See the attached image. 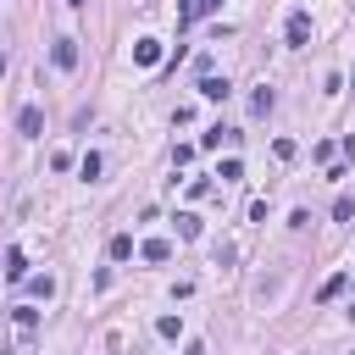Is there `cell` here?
Here are the masks:
<instances>
[{"mask_svg": "<svg viewBox=\"0 0 355 355\" xmlns=\"http://www.w3.org/2000/svg\"><path fill=\"white\" fill-rule=\"evenodd\" d=\"M11 327H17V344H33V333H39V311H33V305H11Z\"/></svg>", "mask_w": 355, "mask_h": 355, "instance_id": "6da1fadb", "label": "cell"}, {"mask_svg": "<svg viewBox=\"0 0 355 355\" xmlns=\"http://www.w3.org/2000/svg\"><path fill=\"white\" fill-rule=\"evenodd\" d=\"M283 39L300 50V44H311V11H288V22H283Z\"/></svg>", "mask_w": 355, "mask_h": 355, "instance_id": "7a4b0ae2", "label": "cell"}, {"mask_svg": "<svg viewBox=\"0 0 355 355\" xmlns=\"http://www.w3.org/2000/svg\"><path fill=\"white\" fill-rule=\"evenodd\" d=\"M50 61H55L61 72H72V67H78V39H55V44H50Z\"/></svg>", "mask_w": 355, "mask_h": 355, "instance_id": "3957f363", "label": "cell"}, {"mask_svg": "<svg viewBox=\"0 0 355 355\" xmlns=\"http://www.w3.org/2000/svg\"><path fill=\"white\" fill-rule=\"evenodd\" d=\"M39 128H44V111H39V105H22V111H17V133L39 139Z\"/></svg>", "mask_w": 355, "mask_h": 355, "instance_id": "277c9868", "label": "cell"}, {"mask_svg": "<svg viewBox=\"0 0 355 355\" xmlns=\"http://www.w3.org/2000/svg\"><path fill=\"white\" fill-rule=\"evenodd\" d=\"M133 61L139 67H161V39H139L133 44Z\"/></svg>", "mask_w": 355, "mask_h": 355, "instance_id": "5b68a950", "label": "cell"}, {"mask_svg": "<svg viewBox=\"0 0 355 355\" xmlns=\"http://www.w3.org/2000/svg\"><path fill=\"white\" fill-rule=\"evenodd\" d=\"M200 94H205V100H227V94H233V83H227V78H216V72H205V78H200Z\"/></svg>", "mask_w": 355, "mask_h": 355, "instance_id": "8992f818", "label": "cell"}, {"mask_svg": "<svg viewBox=\"0 0 355 355\" xmlns=\"http://www.w3.org/2000/svg\"><path fill=\"white\" fill-rule=\"evenodd\" d=\"M6 277H11V283H28V255H22L17 244L6 250Z\"/></svg>", "mask_w": 355, "mask_h": 355, "instance_id": "52a82bcc", "label": "cell"}, {"mask_svg": "<svg viewBox=\"0 0 355 355\" xmlns=\"http://www.w3.org/2000/svg\"><path fill=\"white\" fill-rule=\"evenodd\" d=\"M344 288H349V272H333V277H327V283H322V288H316V300H322V305H327V300H338V294H344Z\"/></svg>", "mask_w": 355, "mask_h": 355, "instance_id": "ba28073f", "label": "cell"}, {"mask_svg": "<svg viewBox=\"0 0 355 355\" xmlns=\"http://www.w3.org/2000/svg\"><path fill=\"white\" fill-rule=\"evenodd\" d=\"M239 139H244L239 128H211V133H205L200 144H205V150H216V144H239Z\"/></svg>", "mask_w": 355, "mask_h": 355, "instance_id": "9c48e42d", "label": "cell"}, {"mask_svg": "<svg viewBox=\"0 0 355 355\" xmlns=\"http://www.w3.org/2000/svg\"><path fill=\"white\" fill-rule=\"evenodd\" d=\"M139 255H144V261H172V244H166V239H144Z\"/></svg>", "mask_w": 355, "mask_h": 355, "instance_id": "30bf717a", "label": "cell"}, {"mask_svg": "<svg viewBox=\"0 0 355 355\" xmlns=\"http://www.w3.org/2000/svg\"><path fill=\"white\" fill-rule=\"evenodd\" d=\"M272 105H277V94H272V89H266V83H261V89H255V94H250V111H255V116H266V111H272Z\"/></svg>", "mask_w": 355, "mask_h": 355, "instance_id": "8fae6325", "label": "cell"}, {"mask_svg": "<svg viewBox=\"0 0 355 355\" xmlns=\"http://www.w3.org/2000/svg\"><path fill=\"white\" fill-rule=\"evenodd\" d=\"M155 333H161V338H178V333H183V316H172V311L155 316Z\"/></svg>", "mask_w": 355, "mask_h": 355, "instance_id": "7c38bea8", "label": "cell"}, {"mask_svg": "<svg viewBox=\"0 0 355 355\" xmlns=\"http://www.w3.org/2000/svg\"><path fill=\"white\" fill-rule=\"evenodd\" d=\"M100 166H105V161H100V155H94V150H89V155H83V161H78V172H83V183H94V178H100Z\"/></svg>", "mask_w": 355, "mask_h": 355, "instance_id": "4fadbf2b", "label": "cell"}, {"mask_svg": "<svg viewBox=\"0 0 355 355\" xmlns=\"http://www.w3.org/2000/svg\"><path fill=\"white\" fill-rule=\"evenodd\" d=\"M128 255H133V233H116L111 239V261H128Z\"/></svg>", "mask_w": 355, "mask_h": 355, "instance_id": "5bb4252c", "label": "cell"}, {"mask_svg": "<svg viewBox=\"0 0 355 355\" xmlns=\"http://www.w3.org/2000/svg\"><path fill=\"white\" fill-rule=\"evenodd\" d=\"M216 178H222V183H233V178H244V161H239V155H227V161H222V172H216Z\"/></svg>", "mask_w": 355, "mask_h": 355, "instance_id": "9a60e30c", "label": "cell"}, {"mask_svg": "<svg viewBox=\"0 0 355 355\" xmlns=\"http://www.w3.org/2000/svg\"><path fill=\"white\" fill-rule=\"evenodd\" d=\"M349 216H355V200L338 194V200H333V222H349Z\"/></svg>", "mask_w": 355, "mask_h": 355, "instance_id": "2e32d148", "label": "cell"}, {"mask_svg": "<svg viewBox=\"0 0 355 355\" xmlns=\"http://www.w3.org/2000/svg\"><path fill=\"white\" fill-rule=\"evenodd\" d=\"M272 155H277V161H294V155H300V144H294V139H277V144H272Z\"/></svg>", "mask_w": 355, "mask_h": 355, "instance_id": "e0dca14e", "label": "cell"}, {"mask_svg": "<svg viewBox=\"0 0 355 355\" xmlns=\"http://www.w3.org/2000/svg\"><path fill=\"white\" fill-rule=\"evenodd\" d=\"M178 233H183V239H200V216L183 211V216H178Z\"/></svg>", "mask_w": 355, "mask_h": 355, "instance_id": "ac0fdd59", "label": "cell"}, {"mask_svg": "<svg viewBox=\"0 0 355 355\" xmlns=\"http://www.w3.org/2000/svg\"><path fill=\"white\" fill-rule=\"evenodd\" d=\"M28 288H33L39 300H50V294H55V277H28Z\"/></svg>", "mask_w": 355, "mask_h": 355, "instance_id": "d6986e66", "label": "cell"}, {"mask_svg": "<svg viewBox=\"0 0 355 355\" xmlns=\"http://www.w3.org/2000/svg\"><path fill=\"white\" fill-rule=\"evenodd\" d=\"M216 6H222V0H194V11H200V17H211Z\"/></svg>", "mask_w": 355, "mask_h": 355, "instance_id": "ffe728a7", "label": "cell"}, {"mask_svg": "<svg viewBox=\"0 0 355 355\" xmlns=\"http://www.w3.org/2000/svg\"><path fill=\"white\" fill-rule=\"evenodd\" d=\"M67 6H89V0H67Z\"/></svg>", "mask_w": 355, "mask_h": 355, "instance_id": "44dd1931", "label": "cell"}, {"mask_svg": "<svg viewBox=\"0 0 355 355\" xmlns=\"http://www.w3.org/2000/svg\"><path fill=\"white\" fill-rule=\"evenodd\" d=\"M349 89H355V78H349Z\"/></svg>", "mask_w": 355, "mask_h": 355, "instance_id": "7402d4cb", "label": "cell"}]
</instances>
